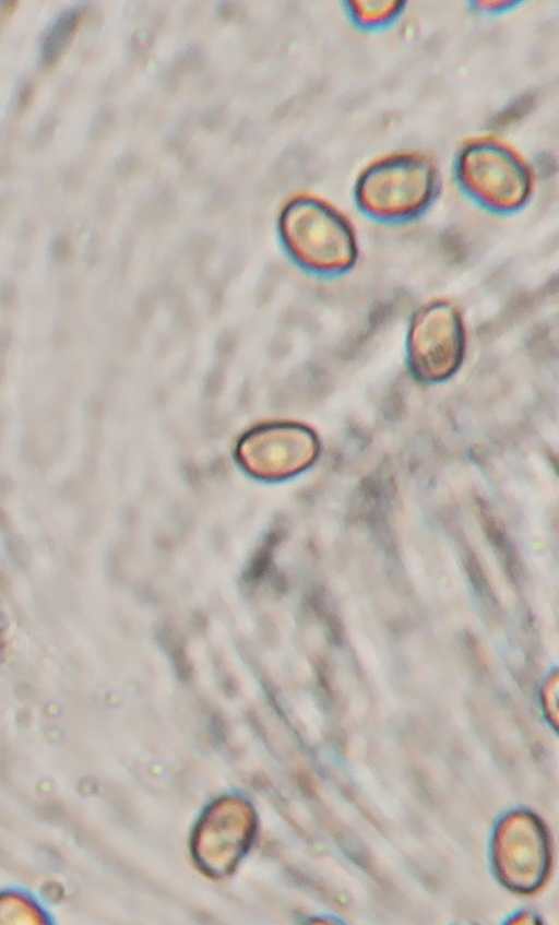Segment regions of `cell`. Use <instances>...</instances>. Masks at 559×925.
<instances>
[{
  "label": "cell",
  "instance_id": "3957f363",
  "mask_svg": "<svg viewBox=\"0 0 559 925\" xmlns=\"http://www.w3.org/2000/svg\"><path fill=\"white\" fill-rule=\"evenodd\" d=\"M459 337V319L443 301H429L413 313L407 344L416 371L431 377L440 375L453 354Z\"/></svg>",
  "mask_w": 559,
  "mask_h": 925
},
{
  "label": "cell",
  "instance_id": "277c9868",
  "mask_svg": "<svg viewBox=\"0 0 559 925\" xmlns=\"http://www.w3.org/2000/svg\"><path fill=\"white\" fill-rule=\"evenodd\" d=\"M84 12L81 4L72 5L60 12L45 31L40 55L46 66L56 62L69 45Z\"/></svg>",
  "mask_w": 559,
  "mask_h": 925
},
{
  "label": "cell",
  "instance_id": "5b68a950",
  "mask_svg": "<svg viewBox=\"0 0 559 925\" xmlns=\"http://www.w3.org/2000/svg\"><path fill=\"white\" fill-rule=\"evenodd\" d=\"M404 0H349L345 2L352 21L365 29H379L392 24L404 12Z\"/></svg>",
  "mask_w": 559,
  "mask_h": 925
},
{
  "label": "cell",
  "instance_id": "7a4b0ae2",
  "mask_svg": "<svg viewBox=\"0 0 559 925\" xmlns=\"http://www.w3.org/2000/svg\"><path fill=\"white\" fill-rule=\"evenodd\" d=\"M438 181V167L428 152L396 149L374 156L359 169L353 195L368 217L382 223H403L429 207Z\"/></svg>",
  "mask_w": 559,
  "mask_h": 925
},
{
  "label": "cell",
  "instance_id": "6da1fadb",
  "mask_svg": "<svg viewBox=\"0 0 559 925\" xmlns=\"http://www.w3.org/2000/svg\"><path fill=\"white\" fill-rule=\"evenodd\" d=\"M278 239L299 268L319 275H340L359 258L355 225L337 205L311 191L290 193L276 216Z\"/></svg>",
  "mask_w": 559,
  "mask_h": 925
}]
</instances>
